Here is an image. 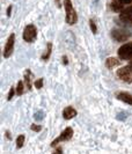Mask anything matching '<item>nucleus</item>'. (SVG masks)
<instances>
[{"label":"nucleus","mask_w":132,"mask_h":154,"mask_svg":"<svg viewBox=\"0 0 132 154\" xmlns=\"http://www.w3.org/2000/svg\"><path fill=\"white\" fill-rule=\"evenodd\" d=\"M54 1H56L57 6H58V7H60V0H54Z\"/></svg>","instance_id":"obj_28"},{"label":"nucleus","mask_w":132,"mask_h":154,"mask_svg":"<svg viewBox=\"0 0 132 154\" xmlns=\"http://www.w3.org/2000/svg\"><path fill=\"white\" fill-rule=\"evenodd\" d=\"M16 94L17 95H22L23 94V82L22 81H19L17 86H16Z\"/></svg>","instance_id":"obj_17"},{"label":"nucleus","mask_w":132,"mask_h":154,"mask_svg":"<svg viewBox=\"0 0 132 154\" xmlns=\"http://www.w3.org/2000/svg\"><path fill=\"white\" fill-rule=\"evenodd\" d=\"M73 137V130H72V128H66L64 131L59 134V137L58 138H56L52 141V144H51V146L54 147L58 143H60V141H66V140H70L71 138Z\"/></svg>","instance_id":"obj_5"},{"label":"nucleus","mask_w":132,"mask_h":154,"mask_svg":"<svg viewBox=\"0 0 132 154\" xmlns=\"http://www.w3.org/2000/svg\"><path fill=\"white\" fill-rule=\"evenodd\" d=\"M6 139H9V140H11V133H9V132L8 131H6Z\"/></svg>","instance_id":"obj_27"},{"label":"nucleus","mask_w":132,"mask_h":154,"mask_svg":"<svg viewBox=\"0 0 132 154\" xmlns=\"http://www.w3.org/2000/svg\"><path fill=\"white\" fill-rule=\"evenodd\" d=\"M65 43H66V46L70 49H73L75 45V39H74V36L71 31H67L65 35Z\"/></svg>","instance_id":"obj_11"},{"label":"nucleus","mask_w":132,"mask_h":154,"mask_svg":"<svg viewBox=\"0 0 132 154\" xmlns=\"http://www.w3.org/2000/svg\"><path fill=\"white\" fill-rule=\"evenodd\" d=\"M35 87L36 88H42L43 87V79H38V80H36L35 81Z\"/></svg>","instance_id":"obj_20"},{"label":"nucleus","mask_w":132,"mask_h":154,"mask_svg":"<svg viewBox=\"0 0 132 154\" xmlns=\"http://www.w3.org/2000/svg\"><path fill=\"white\" fill-rule=\"evenodd\" d=\"M130 66H131V67H132V62H131V64H130Z\"/></svg>","instance_id":"obj_29"},{"label":"nucleus","mask_w":132,"mask_h":154,"mask_svg":"<svg viewBox=\"0 0 132 154\" xmlns=\"http://www.w3.org/2000/svg\"><path fill=\"white\" fill-rule=\"evenodd\" d=\"M119 17H121V20H123L124 22L131 23L132 24V6L125 8L124 11H122Z\"/></svg>","instance_id":"obj_8"},{"label":"nucleus","mask_w":132,"mask_h":154,"mask_svg":"<svg viewBox=\"0 0 132 154\" xmlns=\"http://www.w3.org/2000/svg\"><path fill=\"white\" fill-rule=\"evenodd\" d=\"M111 36L116 39L117 42H124L131 36V34L124 29H115L111 31Z\"/></svg>","instance_id":"obj_6"},{"label":"nucleus","mask_w":132,"mask_h":154,"mask_svg":"<svg viewBox=\"0 0 132 154\" xmlns=\"http://www.w3.org/2000/svg\"><path fill=\"white\" fill-rule=\"evenodd\" d=\"M121 63H119V60L117 59V58H114V57H111V58H108L107 60H106V66L108 67V69H114V67H116V66H118Z\"/></svg>","instance_id":"obj_12"},{"label":"nucleus","mask_w":132,"mask_h":154,"mask_svg":"<svg viewBox=\"0 0 132 154\" xmlns=\"http://www.w3.org/2000/svg\"><path fill=\"white\" fill-rule=\"evenodd\" d=\"M52 52V43H48L47 44V50L44 51V54L42 56V60H48L50 58V54Z\"/></svg>","instance_id":"obj_14"},{"label":"nucleus","mask_w":132,"mask_h":154,"mask_svg":"<svg viewBox=\"0 0 132 154\" xmlns=\"http://www.w3.org/2000/svg\"><path fill=\"white\" fill-rule=\"evenodd\" d=\"M116 97L118 99V100L123 101V102H125V103L131 104V106H132V95H131V94L125 93V92H121V93H117Z\"/></svg>","instance_id":"obj_9"},{"label":"nucleus","mask_w":132,"mask_h":154,"mask_svg":"<svg viewBox=\"0 0 132 154\" xmlns=\"http://www.w3.org/2000/svg\"><path fill=\"white\" fill-rule=\"evenodd\" d=\"M89 26H91V29L93 31V34H96L97 32V28H96V24H95V22H94L93 20L89 21Z\"/></svg>","instance_id":"obj_19"},{"label":"nucleus","mask_w":132,"mask_h":154,"mask_svg":"<svg viewBox=\"0 0 132 154\" xmlns=\"http://www.w3.org/2000/svg\"><path fill=\"white\" fill-rule=\"evenodd\" d=\"M31 130H32V131L39 132L42 130V126H41V125H36V124H32V125H31Z\"/></svg>","instance_id":"obj_21"},{"label":"nucleus","mask_w":132,"mask_h":154,"mask_svg":"<svg viewBox=\"0 0 132 154\" xmlns=\"http://www.w3.org/2000/svg\"><path fill=\"white\" fill-rule=\"evenodd\" d=\"M63 64H64V65H67V64H69V59H67V57H66V56H63Z\"/></svg>","instance_id":"obj_25"},{"label":"nucleus","mask_w":132,"mask_h":154,"mask_svg":"<svg viewBox=\"0 0 132 154\" xmlns=\"http://www.w3.org/2000/svg\"><path fill=\"white\" fill-rule=\"evenodd\" d=\"M74 116H77V110L73 108V107H67V108L64 109V111H63V117L65 118V119H71V118H73Z\"/></svg>","instance_id":"obj_10"},{"label":"nucleus","mask_w":132,"mask_h":154,"mask_svg":"<svg viewBox=\"0 0 132 154\" xmlns=\"http://www.w3.org/2000/svg\"><path fill=\"white\" fill-rule=\"evenodd\" d=\"M14 42H15V35H14V34H11L7 39V43H6V45H5V49H4V57H5V58H8L11 54H13Z\"/></svg>","instance_id":"obj_7"},{"label":"nucleus","mask_w":132,"mask_h":154,"mask_svg":"<svg viewBox=\"0 0 132 154\" xmlns=\"http://www.w3.org/2000/svg\"><path fill=\"white\" fill-rule=\"evenodd\" d=\"M111 8H112V11H115V12H121L122 11V4L119 2V0H112L111 1Z\"/></svg>","instance_id":"obj_15"},{"label":"nucleus","mask_w":132,"mask_h":154,"mask_svg":"<svg viewBox=\"0 0 132 154\" xmlns=\"http://www.w3.org/2000/svg\"><path fill=\"white\" fill-rule=\"evenodd\" d=\"M23 144H24V136L23 134H20L17 137V139H16V147L17 148H21V147L23 146Z\"/></svg>","instance_id":"obj_16"},{"label":"nucleus","mask_w":132,"mask_h":154,"mask_svg":"<svg viewBox=\"0 0 132 154\" xmlns=\"http://www.w3.org/2000/svg\"><path fill=\"white\" fill-rule=\"evenodd\" d=\"M37 37V29L34 24H28L23 30V39L28 43H32Z\"/></svg>","instance_id":"obj_2"},{"label":"nucleus","mask_w":132,"mask_h":154,"mask_svg":"<svg viewBox=\"0 0 132 154\" xmlns=\"http://www.w3.org/2000/svg\"><path fill=\"white\" fill-rule=\"evenodd\" d=\"M65 12H66V22L69 24H74L78 21L77 12L72 6L71 0H65Z\"/></svg>","instance_id":"obj_1"},{"label":"nucleus","mask_w":132,"mask_h":154,"mask_svg":"<svg viewBox=\"0 0 132 154\" xmlns=\"http://www.w3.org/2000/svg\"><path fill=\"white\" fill-rule=\"evenodd\" d=\"M119 2H121L122 5H127V4H131L132 0H119Z\"/></svg>","instance_id":"obj_24"},{"label":"nucleus","mask_w":132,"mask_h":154,"mask_svg":"<svg viewBox=\"0 0 132 154\" xmlns=\"http://www.w3.org/2000/svg\"><path fill=\"white\" fill-rule=\"evenodd\" d=\"M52 154H63L62 147H57V148H56V151H54V152Z\"/></svg>","instance_id":"obj_23"},{"label":"nucleus","mask_w":132,"mask_h":154,"mask_svg":"<svg viewBox=\"0 0 132 154\" xmlns=\"http://www.w3.org/2000/svg\"><path fill=\"white\" fill-rule=\"evenodd\" d=\"M43 117H44V112H43L42 110H38V111L35 112V115H34V118H35V119H38V121L43 119Z\"/></svg>","instance_id":"obj_18"},{"label":"nucleus","mask_w":132,"mask_h":154,"mask_svg":"<svg viewBox=\"0 0 132 154\" xmlns=\"http://www.w3.org/2000/svg\"><path fill=\"white\" fill-rule=\"evenodd\" d=\"M11 12H12V6H9V7L7 8V15L8 16L11 15Z\"/></svg>","instance_id":"obj_26"},{"label":"nucleus","mask_w":132,"mask_h":154,"mask_svg":"<svg viewBox=\"0 0 132 154\" xmlns=\"http://www.w3.org/2000/svg\"><path fill=\"white\" fill-rule=\"evenodd\" d=\"M117 77L119 78L121 80H123L124 82L131 84L132 82V67L130 65L124 66L122 69H119L117 71Z\"/></svg>","instance_id":"obj_3"},{"label":"nucleus","mask_w":132,"mask_h":154,"mask_svg":"<svg viewBox=\"0 0 132 154\" xmlns=\"http://www.w3.org/2000/svg\"><path fill=\"white\" fill-rule=\"evenodd\" d=\"M117 54L121 59H131L132 58V42L123 44L118 49Z\"/></svg>","instance_id":"obj_4"},{"label":"nucleus","mask_w":132,"mask_h":154,"mask_svg":"<svg viewBox=\"0 0 132 154\" xmlns=\"http://www.w3.org/2000/svg\"><path fill=\"white\" fill-rule=\"evenodd\" d=\"M16 91L12 87L11 88V91H9V94H8V100H12V97H13V95H14V93H15Z\"/></svg>","instance_id":"obj_22"},{"label":"nucleus","mask_w":132,"mask_h":154,"mask_svg":"<svg viewBox=\"0 0 132 154\" xmlns=\"http://www.w3.org/2000/svg\"><path fill=\"white\" fill-rule=\"evenodd\" d=\"M30 75H31V72L29 69H27V71H24V84L27 86V88H28V91H30L31 89V81H30Z\"/></svg>","instance_id":"obj_13"}]
</instances>
